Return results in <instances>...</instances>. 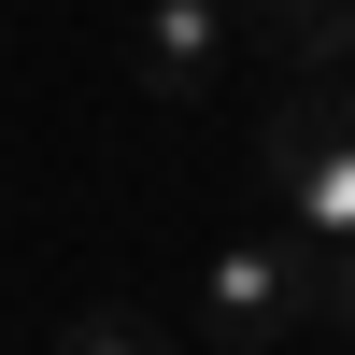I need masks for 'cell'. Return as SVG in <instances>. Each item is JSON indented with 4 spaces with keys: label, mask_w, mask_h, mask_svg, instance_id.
<instances>
[{
    "label": "cell",
    "mask_w": 355,
    "mask_h": 355,
    "mask_svg": "<svg viewBox=\"0 0 355 355\" xmlns=\"http://www.w3.org/2000/svg\"><path fill=\"white\" fill-rule=\"evenodd\" d=\"M256 171H270V214L299 227L313 256H341L355 242V71L299 85V100L270 114V142H256Z\"/></svg>",
    "instance_id": "6da1fadb"
},
{
    "label": "cell",
    "mask_w": 355,
    "mask_h": 355,
    "mask_svg": "<svg viewBox=\"0 0 355 355\" xmlns=\"http://www.w3.org/2000/svg\"><path fill=\"white\" fill-rule=\"evenodd\" d=\"M313 270L327 256L299 242V227H242V242H214V270H199V341L214 355H270L313 327Z\"/></svg>",
    "instance_id": "7a4b0ae2"
},
{
    "label": "cell",
    "mask_w": 355,
    "mask_h": 355,
    "mask_svg": "<svg viewBox=\"0 0 355 355\" xmlns=\"http://www.w3.org/2000/svg\"><path fill=\"white\" fill-rule=\"evenodd\" d=\"M128 57H142V85H157V100H214V71L242 57V15H227V0H142Z\"/></svg>",
    "instance_id": "3957f363"
},
{
    "label": "cell",
    "mask_w": 355,
    "mask_h": 355,
    "mask_svg": "<svg viewBox=\"0 0 355 355\" xmlns=\"http://www.w3.org/2000/svg\"><path fill=\"white\" fill-rule=\"evenodd\" d=\"M227 15H242L299 85H341L355 71V0H227Z\"/></svg>",
    "instance_id": "277c9868"
},
{
    "label": "cell",
    "mask_w": 355,
    "mask_h": 355,
    "mask_svg": "<svg viewBox=\"0 0 355 355\" xmlns=\"http://www.w3.org/2000/svg\"><path fill=\"white\" fill-rule=\"evenodd\" d=\"M57 355H157V327H142L128 299H100V313H71V341Z\"/></svg>",
    "instance_id": "5b68a950"
}]
</instances>
